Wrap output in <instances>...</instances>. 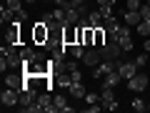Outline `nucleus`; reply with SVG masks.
<instances>
[{"label": "nucleus", "mask_w": 150, "mask_h": 113, "mask_svg": "<svg viewBox=\"0 0 150 113\" xmlns=\"http://www.w3.org/2000/svg\"><path fill=\"white\" fill-rule=\"evenodd\" d=\"M48 38H50V25H45L43 20L33 25V43H35V45H45V43H48Z\"/></svg>", "instance_id": "obj_1"}, {"label": "nucleus", "mask_w": 150, "mask_h": 113, "mask_svg": "<svg viewBox=\"0 0 150 113\" xmlns=\"http://www.w3.org/2000/svg\"><path fill=\"white\" fill-rule=\"evenodd\" d=\"M125 83H128V88H130L133 93H143L145 88H148V75H145V73H140V70H138V73H135L133 78H128Z\"/></svg>", "instance_id": "obj_2"}, {"label": "nucleus", "mask_w": 150, "mask_h": 113, "mask_svg": "<svg viewBox=\"0 0 150 113\" xmlns=\"http://www.w3.org/2000/svg\"><path fill=\"white\" fill-rule=\"evenodd\" d=\"M100 55L103 58H108V60H120V55H123V48H120L118 43H105V45H100Z\"/></svg>", "instance_id": "obj_3"}, {"label": "nucleus", "mask_w": 150, "mask_h": 113, "mask_svg": "<svg viewBox=\"0 0 150 113\" xmlns=\"http://www.w3.org/2000/svg\"><path fill=\"white\" fill-rule=\"evenodd\" d=\"M0 101H3V106H5V108H15V106H20V96H18L15 88H5V91L0 93Z\"/></svg>", "instance_id": "obj_4"}, {"label": "nucleus", "mask_w": 150, "mask_h": 113, "mask_svg": "<svg viewBox=\"0 0 150 113\" xmlns=\"http://www.w3.org/2000/svg\"><path fill=\"white\" fill-rule=\"evenodd\" d=\"M138 70H140V68H138V63H135V60H130V63H128V60H120V63H118V73L123 75V81L133 78Z\"/></svg>", "instance_id": "obj_5"}, {"label": "nucleus", "mask_w": 150, "mask_h": 113, "mask_svg": "<svg viewBox=\"0 0 150 113\" xmlns=\"http://www.w3.org/2000/svg\"><path fill=\"white\" fill-rule=\"evenodd\" d=\"M38 103H40L43 113H58V108H55L53 96H50V93H40V96H38Z\"/></svg>", "instance_id": "obj_6"}, {"label": "nucleus", "mask_w": 150, "mask_h": 113, "mask_svg": "<svg viewBox=\"0 0 150 113\" xmlns=\"http://www.w3.org/2000/svg\"><path fill=\"white\" fill-rule=\"evenodd\" d=\"M63 43L65 45L78 43V25H65L63 28Z\"/></svg>", "instance_id": "obj_7"}, {"label": "nucleus", "mask_w": 150, "mask_h": 113, "mask_svg": "<svg viewBox=\"0 0 150 113\" xmlns=\"http://www.w3.org/2000/svg\"><path fill=\"white\" fill-rule=\"evenodd\" d=\"M83 60H85V65H98V63L103 60V55H100V48L85 50V55H83Z\"/></svg>", "instance_id": "obj_8"}, {"label": "nucleus", "mask_w": 150, "mask_h": 113, "mask_svg": "<svg viewBox=\"0 0 150 113\" xmlns=\"http://www.w3.org/2000/svg\"><path fill=\"white\" fill-rule=\"evenodd\" d=\"M15 13L10 10V8L8 5H3V10H0V23H3V25H10V23H15Z\"/></svg>", "instance_id": "obj_9"}, {"label": "nucleus", "mask_w": 150, "mask_h": 113, "mask_svg": "<svg viewBox=\"0 0 150 113\" xmlns=\"http://www.w3.org/2000/svg\"><path fill=\"white\" fill-rule=\"evenodd\" d=\"M120 81H123V75H120L118 70H112V73H108V75H105V83H103V86H108V88H115Z\"/></svg>", "instance_id": "obj_10"}, {"label": "nucleus", "mask_w": 150, "mask_h": 113, "mask_svg": "<svg viewBox=\"0 0 150 113\" xmlns=\"http://www.w3.org/2000/svg\"><path fill=\"white\" fill-rule=\"evenodd\" d=\"M88 25H90V28H100V25H103L100 10H90V13H88Z\"/></svg>", "instance_id": "obj_11"}, {"label": "nucleus", "mask_w": 150, "mask_h": 113, "mask_svg": "<svg viewBox=\"0 0 150 113\" xmlns=\"http://www.w3.org/2000/svg\"><path fill=\"white\" fill-rule=\"evenodd\" d=\"M112 101H115V93H112V88L103 86V88H100V103H103V106H108V103H112Z\"/></svg>", "instance_id": "obj_12"}, {"label": "nucleus", "mask_w": 150, "mask_h": 113, "mask_svg": "<svg viewBox=\"0 0 150 113\" xmlns=\"http://www.w3.org/2000/svg\"><path fill=\"white\" fill-rule=\"evenodd\" d=\"M123 15H125V23H128V25H138V23L143 20V18H140V10H125Z\"/></svg>", "instance_id": "obj_13"}, {"label": "nucleus", "mask_w": 150, "mask_h": 113, "mask_svg": "<svg viewBox=\"0 0 150 113\" xmlns=\"http://www.w3.org/2000/svg\"><path fill=\"white\" fill-rule=\"evenodd\" d=\"M53 103H55V108H58L60 113H68V111H73V106H68V101H65L63 96H53Z\"/></svg>", "instance_id": "obj_14"}, {"label": "nucleus", "mask_w": 150, "mask_h": 113, "mask_svg": "<svg viewBox=\"0 0 150 113\" xmlns=\"http://www.w3.org/2000/svg\"><path fill=\"white\" fill-rule=\"evenodd\" d=\"M68 91H70V96H73V98H85V86H83V81L80 83H73Z\"/></svg>", "instance_id": "obj_15"}, {"label": "nucleus", "mask_w": 150, "mask_h": 113, "mask_svg": "<svg viewBox=\"0 0 150 113\" xmlns=\"http://www.w3.org/2000/svg\"><path fill=\"white\" fill-rule=\"evenodd\" d=\"M85 50H88V48H83V43H73V45H68V53L73 55V58H83V55H85Z\"/></svg>", "instance_id": "obj_16"}, {"label": "nucleus", "mask_w": 150, "mask_h": 113, "mask_svg": "<svg viewBox=\"0 0 150 113\" xmlns=\"http://www.w3.org/2000/svg\"><path fill=\"white\" fill-rule=\"evenodd\" d=\"M103 28H105L108 33H112V30H118V28H120V23H118V18H115V15H110V18L103 20Z\"/></svg>", "instance_id": "obj_17"}, {"label": "nucleus", "mask_w": 150, "mask_h": 113, "mask_svg": "<svg viewBox=\"0 0 150 113\" xmlns=\"http://www.w3.org/2000/svg\"><path fill=\"white\" fill-rule=\"evenodd\" d=\"M135 30H138L143 38H150V20H140L138 25H135Z\"/></svg>", "instance_id": "obj_18"}, {"label": "nucleus", "mask_w": 150, "mask_h": 113, "mask_svg": "<svg viewBox=\"0 0 150 113\" xmlns=\"http://www.w3.org/2000/svg\"><path fill=\"white\" fill-rule=\"evenodd\" d=\"M53 15H55V20H58V25H68V20H65V8L63 5H60V8H55V10H53Z\"/></svg>", "instance_id": "obj_19"}, {"label": "nucleus", "mask_w": 150, "mask_h": 113, "mask_svg": "<svg viewBox=\"0 0 150 113\" xmlns=\"http://www.w3.org/2000/svg\"><path fill=\"white\" fill-rule=\"evenodd\" d=\"M130 108H133L135 113H143V111H148L150 106H145V101H143V98H133V103H130Z\"/></svg>", "instance_id": "obj_20"}, {"label": "nucleus", "mask_w": 150, "mask_h": 113, "mask_svg": "<svg viewBox=\"0 0 150 113\" xmlns=\"http://www.w3.org/2000/svg\"><path fill=\"white\" fill-rule=\"evenodd\" d=\"M5 5L10 8L13 13H18V10H23V0H5Z\"/></svg>", "instance_id": "obj_21"}, {"label": "nucleus", "mask_w": 150, "mask_h": 113, "mask_svg": "<svg viewBox=\"0 0 150 113\" xmlns=\"http://www.w3.org/2000/svg\"><path fill=\"white\" fill-rule=\"evenodd\" d=\"M23 111H25V113H43V108H40V103H38V101H33L30 106H25Z\"/></svg>", "instance_id": "obj_22"}, {"label": "nucleus", "mask_w": 150, "mask_h": 113, "mask_svg": "<svg viewBox=\"0 0 150 113\" xmlns=\"http://www.w3.org/2000/svg\"><path fill=\"white\" fill-rule=\"evenodd\" d=\"M98 10H100L103 20H105V18H110V15H112V5H98Z\"/></svg>", "instance_id": "obj_23"}, {"label": "nucleus", "mask_w": 150, "mask_h": 113, "mask_svg": "<svg viewBox=\"0 0 150 113\" xmlns=\"http://www.w3.org/2000/svg\"><path fill=\"white\" fill-rule=\"evenodd\" d=\"M68 73H70V78H73V83H80V81H83L80 68H73V70H68Z\"/></svg>", "instance_id": "obj_24"}, {"label": "nucleus", "mask_w": 150, "mask_h": 113, "mask_svg": "<svg viewBox=\"0 0 150 113\" xmlns=\"http://www.w3.org/2000/svg\"><path fill=\"white\" fill-rule=\"evenodd\" d=\"M140 5H143L140 0H128L125 3V10H140Z\"/></svg>", "instance_id": "obj_25"}, {"label": "nucleus", "mask_w": 150, "mask_h": 113, "mask_svg": "<svg viewBox=\"0 0 150 113\" xmlns=\"http://www.w3.org/2000/svg\"><path fill=\"white\" fill-rule=\"evenodd\" d=\"M135 63H138V68H143V65H148V53L143 50V53H140L138 58H135Z\"/></svg>", "instance_id": "obj_26"}, {"label": "nucleus", "mask_w": 150, "mask_h": 113, "mask_svg": "<svg viewBox=\"0 0 150 113\" xmlns=\"http://www.w3.org/2000/svg\"><path fill=\"white\" fill-rule=\"evenodd\" d=\"M140 18H143V20H150V5H148V3L140 5Z\"/></svg>", "instance_id": "obj_27"}, {"label": "nucleus", "mask_w": 150, "mask_h": 113, "mask_svg": "<svg viewBox=\"0 0 150 113\" xmlns=\"http://www.w3.org/2000/svg\"><path fill=\"white\" fill-rule=\"evenodd\" d=\"M103 108H105L103 103H100V106H98V103H90V106H88V113H100Z\"/></svg>", "instance_id": "obj_28"}, {"label": "nucleus", "mask_w": 150, "mask_h": 113, "mask_svg": "<svg viewBox=\"0 0 150 113\" xmlns=\"http://www.w3.org/2000/svg\"><path fill=\"white\" fill-rule=\"evenodd\" d=\"M85 101L88 103H98V101H100V96H95V93H85Z\"/></svg>", "instance_id": "obj_29"}, {"label": "nucleus", "mask_w": 150, "mask_h": 113, "mask_svg": "<svg viewBox=\"0 0 150 113\" xmlns=\"http://www.w3.org/2000/svg\"><path fill=\"white\" fill-rule=\"evenodd\" d=\"M15 15H18V20H28V13H25V10H18Z\"/></svg>", "instance_id": "obj_30"}, {"label": "nucleus", "mask_w": 150, "mask_h": 113, "mask_svg": "<svg viewBox=\"0 0 150 113\" xmlns=\"http://www.w3.org/2000/svg\"><path fill=\"white\" fill-rule=\"evenodd\" d=\"M98 5H115V0H98Z\"/></svg>", "instance_id": "obj_31"}, {"label": "nucleus", "mask_w": 150, "mask_h": 113, "mask_svg": "<svg viewBox=\"0 0 150 113\" xmlns=\"http://www.w3.org/2000/svg\"><path fill=\"white\" fill-rule=\"evenodd\" d=\"M143 40H145V45H143V48H145V53H150V38H143Z\"/></svg>", "instance_id": "obj_32"}, {"label": "nucleus", "mask_w": 150, "mask_h": 113, "mask_svg": "<svg viewBox=\"0 0 150 113\" xmlns=\"http://www.w3.org/2000/svg\"><path fill=\"white\" fill-rule=\"evenodd\" d=\"M83 3H85V0H70V5H75V8H78V5H83Z\"/></svg>", "instance_id": "obj_33"}, {"label": "nucleus", "mask_w": 150, "mask_h": 113, "mask_svg": "<svg viewBox=\"0 0 150 113\" xmlns=\"http://www.w3.org/2000/svg\"><path fill=\"white\" fill-rule=\"evenodd\" d=\"M93 3H98V0H93Z\"/></svg>", "instance_id": "obj_34"}, {"label": "nucleus", "mask_w": 150, "mask_h": 113, "mask_svg": "<svg viewBox=\"0 0 150 113\" xmlns=\"http://www.w3.org/2000/svg\"><path fill=\"white\" fill-rule=\"evenodd\" d=\"M43 3H48V0H43Z\"/></svg>", "instance_id": "obj_35"}, {"label": "nucleus", "mask_w": 150, "mask_h": 113, "mask_svg": "<svg viewBox=\"0 0 150 113\" xmlns=\"http://www.w3.org/2000/svg\"><path fill=\"white\" fill-rule=\"evenodd\" d=\"M148 5H150V0H148Z\"/></svg>", "instance_id": "obj_36"}]
</instances>
